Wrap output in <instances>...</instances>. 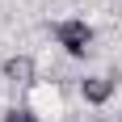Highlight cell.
I'll use <instances>...</instances> for the list:
<instances>
[{"label":"cell","mask_w":122,"mask_h":122,"mask_svg":"<svg viewBox=\"0 0 122 122\" xmlns=\"http://www.w3.org/2000/svg\"><path fill=\"white\" fill-rule=\"evenodd\" d=\"M38 101L51 105V110H59V93H55V88H38Z\"/></svg>","instance_id":"obj_4"},{"label":"cell","mask_w":122,"mask_h":122,"mask_svg":"<svg viewBox=\"0 0 122 122\" xmlns=\"http://www.w3.org/2000/svg\"><path fill=\"white\" fill-rule=\"evenodd\" d=\"M4 76H9V80H17V84H30V80H34V59H30V55L9 59V63H4Z\"/></svg>","instance_id":"obj_2"},{"label":"cell","mask_w":122,"mask_h":122,"mask_svg":"<svg viewBox=\"0 0 122 122\" xmlns=\"http://www.w3.org/2000/svg\"><path fill=\"white\" fill-rule=\"evenodd\" d=\"M84 97L93 101V105H101V101H110V93H114V80H105V76H93V80H84Z\"/></svg>","instance_id":"obj_3"},{"label":"cell","mask_w":122,"mask_h":122,"mask_svg":"<svg viewBox=\"0 0 122 122\" xmlns=\"http://www.w3.org/2000/svg\"><path fill=\"white\" fill-rule=\"evenodd\" d=\"M4 122H38V118H34V110H13V114H4Z\"/></svg>","instance_id":"obj_5"},{"label":"cell","mask_w":122,"mask_h":122,"mask_svg":"<svg viewBox=\"0 0 122 122\" xmlns=\"http://www.w3.org/2000/svg\"><path fill=\"white\" fill-rule=\"evenodd\" d=\"M55 38H59V46L67 55H84L88 42H93V30L84 21H63V25H55Z\"/></svg>","instance_id":"obj_1"}]
</instances>
